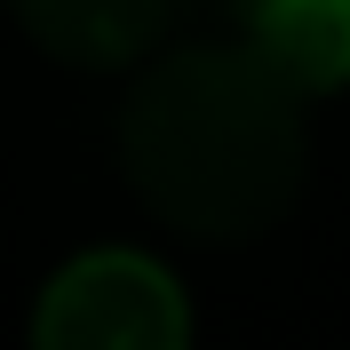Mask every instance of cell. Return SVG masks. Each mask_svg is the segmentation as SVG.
<instances>
[{"instance_id": "1", "label": "cell", "mask_w": 350, "mask_h": 350, "mask_svg": "<svg viewBox=\"0 0 350 350\" xmlns=\"http://www.w3.org/2000/svg\"><path fill=\"white\" fill-rule=\"evenodd\" d=\"M303 88L255 40L159 56L120 104V167L159 223L191 239H255L303 191Z\"/></svg>"}, {"instance_id": "2", "label": "cell", "mask_w": 350, "mask_h": 350, "mask_svg": "<svg viewBox=\"0 0 350 350\" xmlns=\"http://www.w3.org/2000/svg\"><path fill=\"white\" fill-rule=\"evenodd\" d=\"M32 350H191V303L152 255L96 247L48 279Z\"/></svg>"}, {"instance_id": "3", "label": "cell", "mask_w": 350, "mask_h": 350, "mask_svg": "<svg viewBox=\"0 0 350 350\" xmlns=\"http://www.w3.org/2000/svg\"><path fill=\"white\" fill-rule=\"evenodd\" d=\"M8 8L56 64H80V72L135 64L175 16V0H8Z\"/></svg>"}, {"instance_id": "4", "label": "cell", "mask_w": 350, "mask_h": 350, "mask_svg": "<svg viewBox=\"0 0 350 350\" xmlns=\"http://www.w3.org/2000/svg\"><path fill=\"white\" fill-rule=\"evenodd\" d=\"M239 32L303 88V96H334L350 88V0H255Z\"/></svg>"}, {"instance_id": "5", "label": "cell", "mask_w": 350, "mask_h": 350, "mask_svg": "<svg viewBox=\"0 0 350 350\" xmlns=\"http://www.w3.org/2000/svg\"><path fill=\"white\" fill-rule=\"evenodd\" d=\"M223 8H231V16H247V8H255V0H223Z\"/></svg>"}]
</instances>
